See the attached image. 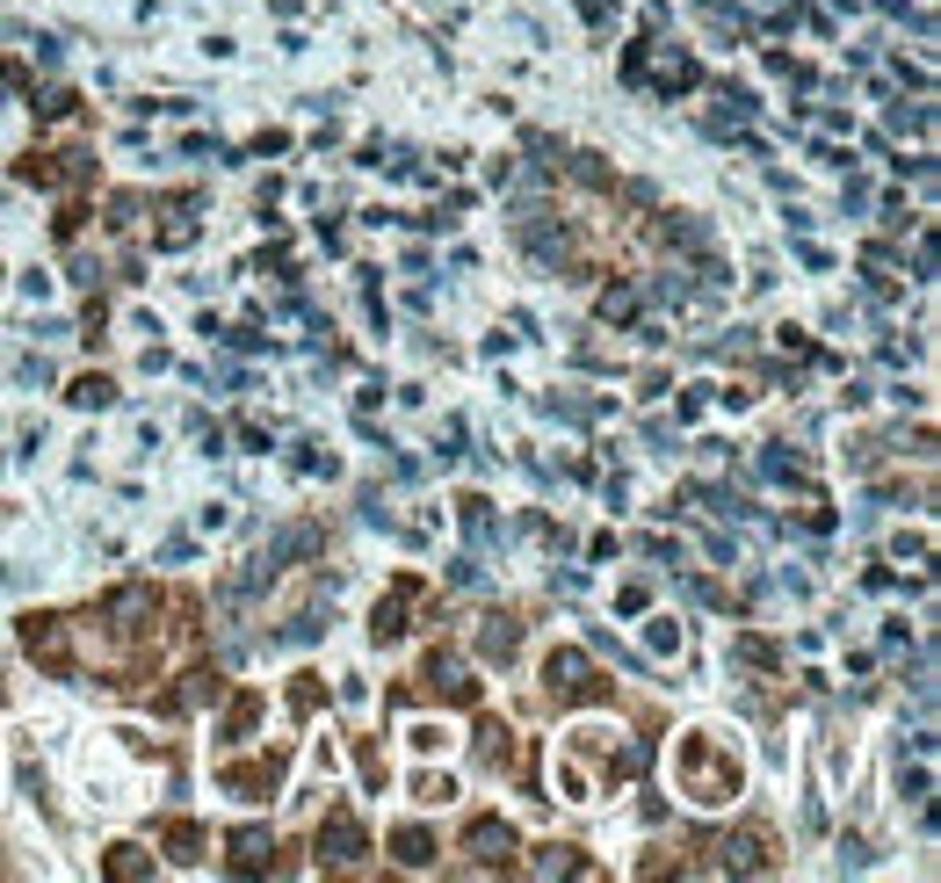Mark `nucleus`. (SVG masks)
Segmentation results:
<instances>
[{"mask_svg":"<svg viewBox=\"0 0 941 883\" xmlns=\"http://www.w3.org/2000/svg\"><path fill=\"white\" fill-rule=\"evenodd\" d=\"M109 869H116V876H145V855H138V847H116Z\"/></svg>","mask_w":941,"mask_h":883,"instance_id":"nucleus-7","label":"nucleus"},{"mask_svg":"<svg viewBox=\"0 0 941 883\" xmlns=\"http://www.w3.org/2000/svg\"><path fill=\"white\" fill-rule=\"evenodd\" d=\"M507 847H514L507 826H493V818H485V826H471V855H478V862H507Z\"/></svg>","mask_w":941,"mask_h":883,"instance_id":"nucleus-3","label":"nucleus"},{"mask_svg":"<svg viewBox=\"0 0 941 883\" xmlns=\"http://www.w3.org/2000/svg\"><path fill=\"white\" fill-rule=\"evenodd\" d=\"M268 855H276V847H268V833H261V826L232 833V869H268Z\"/></svg>","mask_w":941,"mask_h":883,"instance_id":"nucleus-2","label":"nucleus"},{"mask_svg":"<svg viewBox=\"0 0 941 883\" xmlns=\"http://www.w3.org/2000/svg\"><path fill=\"white\" fill-rule=\"evenodd\" d=\"M514 645H522V630H514V616H485V652L507 659Z\"/></svg>","mask_w":941,"mask_h":883,"instance_id":"nucleus-4","label":"nucleus"},{"mask_svg":"<svg viewBox=\"0 0 941 883\" xmlns=\"http://www.w3.org/2000/svg\"><path fill=\"white\" fill-rule=\"evenodd\" d=\"M362 855V833L348 826V818H333V826L319 833V862H355Z\"/></svg>","mask_w":941,"mask_h":883,"instance_id":"nucleus-1","label":"nucleus"},{"mask_svg":"<svg viewBox=\"0 0 941 883\" xmlns=\"http://www.w3.org/2000/svg\"><path fill=\"white\" fill-rule=\"evenodd\" d=\"M109 399H116L109 377H80V384H73V406H109Z\"/></svg>","mask_w":941,"mask_h":883,"instance_id":"nucleus-5","label":"nucleus"},{"mask_svg":"<svg viewBox=\"0 0 941 883\" xmlns=\"http://www.w3.org/2000/svg\"><path fill=\"white\" fill-rule=\"evenodd\" d=\"M399 862H413V869L435 862V840H428V833H399Z\"/></svg>","mask_w":941,"mask_h":883,"instance_id":"nucleus-6","label":"nucleus"}]
</instances>
